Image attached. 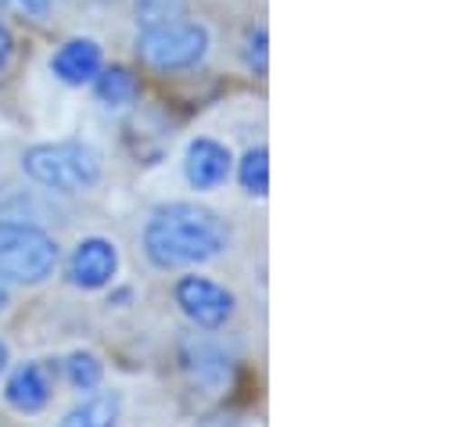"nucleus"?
Returning a JSON list of instances; mask_svg holds the SVG:
<instances>
[{
    "label": "nucleus",
    "mask_w": 463,
    "mask_h": 427,
    "mask_svg": "<svg viewBox=\"0 0 463 427\" xmlns=\"http://www.w3.org/2000/svg\"><path fill=\"white\" fill-rule=\"evenodd\" d=\"M227 248V226L220 215L194 202H173L155 209L144 226V251L155 266H194L209 262Z\"/></svg>",
    "instance_id": "f257e3e1"
},
{
    "label": "nucleus",
    "mask_w": 463,
    "mask_h": 427,
    "mask_svg": "<svg viewBox=\"0 0 463 427\" xmlns=\"http://www.w3.org/2000/svg\"><path fill=\"white\" fill-rule=\"evenodd\" d=\"M25 173L51 187V191H61V195H72V191H87L98 184L101 176V155L80 140H61V144H40V147H29L25 158H22Z\"/></svg>",
    "instance_id": "f03ea898"
},
{
    "label": "nucleus",
    "mask_w": 463,
    "mask_h": 427,
    "mask_svg": "<svg viewBox=\"0 0 463 427\" xmlns=\"http://www.w3.org/2000/svg\"><path fill=\"white\" fill-rule=\"evenodd\" d=\"M58 244L33 223L0 219V273L18 284H40L54 273Z\"/></svg>",
    "instance_id": "7ed1b4c3"
},
{
    "label": "nucleus",
    "mask_w": 463,
    "mask_h": 427,
    "mask_svg": "<svg viewBox=\"0 0 463 427\" xmlns=\"http://www.w3.org/2000/svg\"><path fill=\"white\" fill-rule=\"evenodd\" d=\"M209 47V33L198 22H169L158 29H144L140 54L158 69H184L194 65Z\"/></svg>",
    "instance_id": "20e7f679"
},
{
    "label": "nucleus",
    "mask_w": 463,
    "mask_h": 427,
    "mask_svg": "<svg viewBox=\"0 0 463 427\" xmlns=\"http://www.w3.org/2000/svg\"><path fill=\"white\" fill-rule=\"evenodd\" d=\"M176 306L184 309V317L191 323H198L205 330H216V327H223V323L231 320L233 295L223 284L209 280V277H180Z\"/></svg>",
    "instance_id": "39448f33"
},
{
    "label": "nucleus",
    "mask_w": 463,
    "mask_h": 427,
    "mask_svg": "<svg viewBox=\"0 0 463 427\" xmlns=\"http://www.w3.org/2000/svg\"><path fill=\"white\" fill-rule=\"evenodd\" d=\"M116 270H118V251L116 244L105 241V237L80 241L76 251H72V259H69V280L76 288H87V291L105 288L116 277Z\"/></svg>",
    "instance_id": "423d86ee"
},
{
    "label": "nucleus",
    "mask_w": 463,
    "mask_h": 427,
    "mask_svg": "<svg viewBox=\"0 0 463 427\" xmlns=\"http://www.w3.org/2000/svg\"><path fill=\"white\" fill-rule=\"evenodd\" d=\"M184 173H187L191 187H198V191H213V187H220V184L231 176V151H227L220 140L202 137V140H194V144L187 147Z\"/></svg>",
    "instance_id": "0eeeda50"
},
{
    "label": "nucleus",
    "mask_w": 463,
    "mask_h": 427,
    "mask_svg": "<svg viewBox=\"0 0 463 427\" xmlns=\"http://www.w3.org/2000/svg\"><path fill=\"white\" fill-rule=\"evenodd\" d=\"M11 410L18 413H40L47 403H51V384H47V374L40 363H22L11 370L7 377V388H4Z\"/></svg>",
    "instance_id": "6e6552de"
},
{
    "label": "nucleus",
    "mask_w": 463,
    "mask_h": 427,
    "mask_svg": "<svg viewBox=\"0 0 463 427\" xmlns=\"http://www.w3.org/2000/svg\"><path fill=\"white\" fill-rule=\"evenodd\" d=\"M51 69H54L58 80H65V83H72V87L90 83V80L101 72V47H98L94 40H69V43L54 54Z\"/></svg>",
    "instance_id": "1a4fd4ad"
},
{
    "label": "nucleus",
    "mask_w": 463,
    "mask_h": 427,
    "mask_svg": "<svg viewBox=\"0 0 463 427\" xmlns=\"http://www.w3.org/2000/svg\"><path fill=\"white\" fill-rule=\"evenodd\" d=\"M118 417V395L116 392H98L76 410H69L58 427H116Z\"/></svg>",
    "instance_id": "9d476101"
},
{
    "label": "nucleus",
    "mask_w": 463,
    "mask_h": 427,
    "mask_svg": "<svg viewBox=\"0 0 463 427\" xmlns=\"http://www.w3.org/2000/svg\"><path fill=\"white\" fill-rule=\"evenodd\" d=\"M137 94H140V87H137V80L129 76V69H105V72H98V98L105 101V105H133L137 101Z\"/></svg>",
    "instance_id": "9b49d317"
},
{
    "label": "nucleus",
    "mask_w": 463,
    "mask_h": 427,
    "mask_svg": "<svg viewBox=\"0 0 463 427\" xmlns=\"http://www.w3.org/2000/svg\"><path fill=\"white\" fill-rule=\"evenodd\" d=\"M65 374H69V384H72V388L94 392V388L101 384L105 366H101V359H98L94 352H72V356L65 359Z\"/></svg>",
    "instance_id": "f8f14e48"
},
{
    "label": "nucleus",
    "mask_w": 463,
    "mask_h": 427,
    "mask_svg": "<svg viewBox=\"0 0 463 427\" xmlns=\"http://www.w3.org/2000/svg\"><path fill=\"white\" fill-rule=\"evenodd\" d=\"M241 187L255 198H262L269 191V162H266V147H251L244 158H241Z\"/></svg>",
    "instance_id": "ddd939ff"
},
{
    "label": "nucleus",
    "mask_w": 463,
    "mask_h": 427,
    "mask_svg": "<svg viewBox=\"0 0 463 427\" xmlns=\"http://www.w3.org/2000/svg\"><path fill=\"white\" fill-rule=\"evenodd\" d=\"M180 14H184V0H137V18L144 29L180 22Z\"/></svg>",
    "instance_id": "4468645a"
},
{
    "label": "nucleus",
    "mask_w": 463,
    "mask_h": 427,
    "mask_svg": "<svg viewBox=\"0 0 463 427\" xmlns=\"http://www.w3.org/2000/svg\"><path fill=\"white\" fill-rule=\"evenodd\" d=\"M14 14H25V18H43L47 14V7H51V0H4Z\"/></svg>",
    "instance_id": "2eb2a0df"
},
{
    "label": "nucleus",
    "mask_w": 463,
    "mask_h": 427,
    "mask_svg": "<svg viewBox=\"0 0 463 427\" xmlns=\"http://www.w3.org/2000/svg\"><path fill=\"white\" fill-rule=\"evenodd\" d=\"M248 43L255 47V51H248V62H251L255 69H262V65H266V51H262V47H266V33H262V29H259V33H251V40H248Z\"/></svg>",
    "instance_id": "dca6fc26"
},
{
    "label": "nucleus",
    "mask_w": 463,
    "mask_h": 427,
    "mask_svg": "<svg viewBox=\"0 0 463 427\" xmlns=\"http://www.w3.org/2000/svg\"><path fill=\"white\" fill-rule=\"evenodd\" d=\"M7 58H11V33L7 25H0V69L7 65Z\"/></svg>",
    "instance_id": "f3484780"
},
{
    "label": "nucleus",
    "mask_w": 463,
    "mask_h": 427,
    "mask_svg": "<svg viewBox=\"0 0 463 427\" xmlns=\"http://www.w3.org/2000/svg\"><path fill=\"white\" fill-rule=\"evenodd\" d=\"M4 306H7V277L0 273V309H4Z\"/></svg>",
    "instance_id": "a211bd4d"
},
{
    "label": "nucleus",
    "mask_w": 463,
    "mask_h": 427,
    "mask_svg": "<svg viewBox=\"0 0 463 427\" xmlns=\"http://www.w3.org/2000/svg\"><path fill=\"white\" fill-rule=\"evenodd\" d=\"M4 366H7V345L0 341V374H4Z\"/></svg>",
    "instance_id": "6ab92c4d"
}]
</instances>
